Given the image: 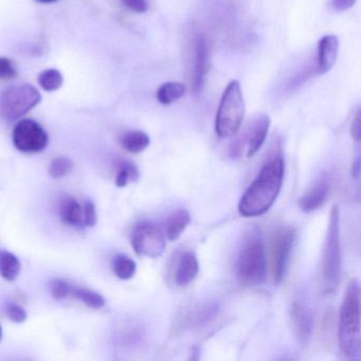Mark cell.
Masks as SVG:
<instances>
[{
  "label": "cell",
  "mask_w": 361,
  "mask_h": 361,
  "mask_svg": "<svg viewBox=\"0 0 361 361\" xmlns=\"http://www.w3.org/2000/svg\"><path fill=\"white\" fill-rule=\"evenodd\" d=\"M284 170V159L280 154L264 164L257 178L240 198L238 212L242 216H261L271 208L280 194Z\"/></svg>",
  "instance_id": "cell-1"
},
{
  "label": "cell",
  "mask_w": 361,
  "mask_h": 361,
  "mask_svg": "<svg viewBox=\"0 0 361 361\" xmlns=\"http://www.w3.org/2000/svg\"><path fill=\"white\" fill-rule=\"evenodd\" d=\"M338 340L346 358L353 360L360 357V287L355 279L348 283L340 307Z\"/></svg>",
  "instance_id": "cell-2"
},
{
  "label": "cell",
  "mask_w": 361,
  "mask_h": 361,
  "mask_svg": "<svg viewBox=\"0 0 361 361\" xmlns=\"http://www.w3.org/2000/svg\"><path fill=\"white\" fill-rule=\"evenodd\" d=\"M341 267L339 209L337 204H334L329 214L321 261V276L325 293H333L337 289L341 278Z\"/></svg>",
  "instance_id": "cell-3"
},
{
  "label": "cell",
  "mask_w": 361,
  "mask_h": 361,
  "mask_svg": "<svg viewBox=\"0 0 361 361\" xmlns=\"http://www.w3.org/2000/svg\"><path fill=\"white\" fill-rule=\"evenodd\" d=\"M238 276L246 286H257L265 281L267 259L259 232L251 231L243 243L238 257Z\"/></svg>",
  "instance_id": "cell-4"
},
{
  "label": "cell",
  "mask_w": 361,
  "mask_h": 361,
  "mask_svg": "<svg viewBox=\"0 0 361 361\" xmlns=\"http://www.w3.org/2000/svg\"><path fill=\"white\" fill-rule=\"evenodd\" d=\"M245 102L240 82L231 81L221 94L215 117V133L219 138L234 136L242 126Z\"/></svg>",
  "instance_id": "cell-5"
},
{
  "label": "cell",
  "mask_w": 361,
  "mask_h": 361,
  "mask_svg": "<svg viewBox=\"0 0 361 361\" xmlns=\"http://www.w3.org/2000/svg\"><path fill=\"white\" fill-rule=\"evenodd\" d=\"M41 100L39 90L31 84L12 86L0 96V117L16 121L37 107Z\"/></svg>",
  "instance_id": "cell-6"
},
{
  "label": "cell",
  "mask_w": 361,
  "mask_h": 361,
  "mask_svg": "<svg viewBox=\"0 0 361 361\" xmlns=\"http://www.w3.org/2000/svg\"><path fill=\"white\" fill-rule=\"evenodd\" d=\"M135 252L143 257L156 259L166 250V236L162 230L152 221H139L130 235Z\"/></svg>",
  "instance_id": "cell-7"
},
{
  "label": "cell",
  "mask_w": 361,
  "mask_h": 361,
  "mask_svg": "<svg viewBox=\"0 0 361 361\" xmlns=\"http://www.w3.org/2000/svg\"><path fill=\"white\" fill-rule=\"evenodd\" d=\"M295 238V231L291 227L280 228L274 234L270 245V267L276 284L284 280Z\"/></svg>",
  "instance_id": "cell-8"
},
{
  "label": "cell",
  "mask_w": 361,
  "mask_h": 361,
  "mask_svg": "<svg viewBox=\"0 0 361 361\" xmlns=\"http://www.w3.org/2000/svg\"><path fill=\"white\" fill-rule=\"evenodd\" d=\"M12 140L18 151L27 154L41 153L49 142L46 130L31 119H24L16 124Z\"/></svg>",
  "instance_id": "cell-9"
},
{
  "label": "cell",
  "mask_w": 361,
  "mask_h": 361,
  "mask_svg": "<svg viewBox=\"0 0 361 361\" xmlns=\"http://www.w3.org/2000/svg\"><path fill=\"white\" fill-rule=\"evenodd\" d=\"M289 318L295 339L301 345H306L312 338L314 329L312 312L304 304L295 301L289 310Z\"/></svg>",
  "instance_id": "cell-10"
},
{
  "label": "cell",
  "mask_w": 361,
  "mask_h": 361,
  "mask_svg": "<svg viewBox=\"0 0 361 361\" xmlns=\"http://www.w3.org/2000/svg\"><path fill=\"white\" fill-rule=\"evenodd\" d=\"M339 51V39L336 35H324L318 44V73L320 75L329 73L336 61Z\"/></svg>",
  "instance_id": "cell-11"
},
{
  "label": "cell",
  "mask_w": 361,
  "mask_h": 361,
  "mask_svg": "<svg viewBox=\"0 0 361 361\" xmlns=\"http://www.w3.org/2000/svg\"><path fill=\"white\" fill-rule=\"evenodd\" d=\"M269 128V116L262 114L255 120L247 135V157H253L261 149L267 138Z\"/></svg>",
  "instance_id": "cell-12"
},
{
  "label": "cell",
  "mask_w": 361,
  "mask_h": 361,
  "mask_svg": "<svg viewBox=\"0 0 361 361\" xmlns=\"http://www.w3.org/2000/svg\"><path fill=\"white\" fill-rule=\"evenodd\" d=\"M329 193V181L321 178L312 189L308 190L299 200L300 209L303 212L312 213L318 210L326 202Z\"/></svg>",
  "instance_id": "cell-13"
},
{
  "label": "cell",
  "mask_w": 361,
  "mask_h": 361,
  "mask_svg": "<svg viewBox=\"0 0 361 361\" xmlns=\"http://www.w3.org/2000/svg\"><path fill=\"white\" fill-rule=\"evenodd\" d=\"M209 49L204 37H197L194 51L193 85L194 90H202L208 73Z\"/></svg>",
  "instance_id": "cell-14"
},
{
  "label": "cell",
  "mask_w": 361,
  "mask_h": 361,
  "mask_svg": "<svg viewBox=\"0 0 361 361\" xmlns=\"http://www.w3.org/2000/svg\"><path fill=\"white\" fill-rule=\"evenodd\" d=\"M200 271L197 257L193 252H185L181 255L177 264L175 281L179 286H187L193 282Z\"/></svg>",
  "instance_id": "cell-15"
},
{
  "label": "cell",
  "mask_w": 361,
  "mask_h": 361,
  "mask_svg": "<svg viewBox=\"0 0 361 361\" xmlns=\"http://www.w3.org/2000/svg\"><path fill=\"white\" fill-rule=\"evenodd\" d=\"M60 217L71 227H80L84 224L83 210L75 198L67 196L61 202Z\"/></svg>",
  "instance_id": "cell-16"
},
{
  "label": "cell",
  "mask_w": 361,
  "mask_h": 361,
  "mask_svg": "<svg viewBox=\"0 0 361 361\" xmlns=\"http://www.w3.org/2000/svg\"><path fill=\"white\" fill-rule=\"evenodd\" d=\"M191 221L190 213L185 209L175 211L166 221V234L170 240H176L180 238Z\"/></svg>",
  "instance_id": "cell-17"
},
{
  "label": "cell",
  "mask_w": 361,
  "mask_h": 361,
  "mask_svg": "<svg viewBox=\"0 0 361 361\" xmlns=\"http://www.w3.org/2000/svg\"><path fill=\"white\" fill-rule=\"evenodd\" d=\"M22 264L13 253L0 250V276L8 282H13L20 276Z\"/></svg>",
  "instance_id": "cell-18"
},
{
  "label": "cell",
  "mask_w": 361,
  "mask_h": 361,
  "mask_svg": "<svg viewBox=\"0 0 361 361\" xmlns=\"http://www.w3.org/2000/svg\"><path fill=\"white\" fill-rule=\"evenodd\" d=\"M151 140L149 135L142 130H132L126 133L121 138V145L126 151L133 154H139L145 151L149 147Z\"/></svg>",
  "instance_id": "cell-19"
},
{
  "label": "cell",
  "mask_w": 361,
  "mask_h": 361,
  "mask_svg": "<svg viewBox=\"0 0 361 361\" xmlns=\"http://www.w3.org/2000/svg\"><path fill=\"white\" fill-rule=\"evenodd\" d=\"M185 94V86L178 82H168L162 84L156 92V99L162 105L172 104L183 98Z\"/></svg>",
  "instance_id": "cell-20"
},
{
  "label": "cell",
  "mask_w": 361,
  "mask_h": 361,
  "mask_svg": "<svg viewBox=\"0 0 361 361\" xmlns=\"http://www.w3.org/2000/svg\"><path fill=\"white\" fill-rule=\"evenodd\" d=\"M113 270L121 280H130L136 274L137 265L130 257L120 255L114 257Z\"/></svg>",
  "instance_id": "cell-21"
},
{
  "label": "cell",
  "mask_w": 361,
  "mask_h": 361,
  "mask_svg": "<svg viewBox=\"0 0 361 361\" xmlns=\"http://www.w3.org/2000/svg\"><path fill=\"white\" fill-rule=\"evenodd\" d=\"M63 81L64 78L58 69H47L42 71L37 77L39 86L46 92H51L60 90L62 87Z\"/></svg>",
  "instance_id": "cell-22"
},
{
  "label": "cell",
  "mask_w": 361,
  "mask_h": 361,
  "mask_svg": "<svg viewBox=\"0 0 361 361\" xmlns=\"http://www.w3.org/2000/svg\"><path fill=\"white\" fill-rule=\"evenodd\" d=\"M73 295L80 301L83 302L88 307L94 308V310H100V308L104 307L105 303H106L102 295L92 290V289H75V290H73Z\"/></svg>",
  "instance_id": "cell-23"
},
{
  "label": "cell",
  "mask_w": 361,
  "mask_h": 361,
  "mask_svg": "<svg viewBox=\"0 0 361 361\" xmlns=\"http://www.w3.org/2000/svg\"><path fill=\"white\" fill-rule=\"evenodd\" d=\"M139 178V171L135 164L130 161H124L120 164L119 170L116 175V185L124 188L130 181H137Z\"/></svg>",
  "instance_id": "cell-24"
},
{
  "label": "cell",
  "mask_w": 361,
  "mask_h": 361,
  "mask_svg": "<svg viewBox=\"0 0 361 361\" xmlns=\"http://www.w3.org/2000/svg\"><path fill=\"white\" fill-rule=\"evenodd\" d=\"M73 168V162L68 158H56L48 168V174L54 179L62 178L69 174Z\"/></svg>",
  "instance_id": "cell-25"
},
{
  "label": "cell",
  "mask_w": 361,
  "mask_h": 361,
  "mask_svg": "<svg viewBox=\"0 0 361 361\" xmlns=\"http://www.w3.org/2000/svg\"><path fill=\"white\" fill-rule=\"evenodd\" d=\"M18 77L16 65L10 59L0 56V80L8 81Z\"/></svg>",
  "instance_id": "cell-26"
},
{
  "label": "cell",
  "mask_w": 361,
  "mask_h": 361,
  "mask_svg": "<svg viewBox=\"0 0 361 361\" xmlns=\"http://www.w3.org/2000/svg\"><path fill=\"white\" fill-rule=\"evenodd\" d=\"M73 293L68 283L63 280H54L51 283V295L56 300H63Z\"/></svg>",
  "instance_id": "cell-27"
},
{
  "label": "cell",
  "mask_w": 361,
  "mask_h": 361,
  "mask_svg": "<svg viewBox=\"0 0 361 361\" xmlns=\"http://www.w3.org/2000/svg\"><path fill=\"white\" fill-rule=\"evenodd\" d=\"M7 316L14 323H23L27 320L26 310L18 304H12L7 308Z\"/></svg>",
  "instance_id": "cell-28"
},
{
  "label": "cell",
  "mask_w": 361,
  "mask_h": 361,
  "mask_svg": "<svg viewBox=\"0 0 361 361\" xmlns=\"http://www.w3.org/2000/svg\"><path fill=\"white\" fill-rule=\"evenodd\" d=\"M84 225L87 227H94L98 221V214H97L96 206L92 202H86L83 210Z\"/></svg>",
  "instance_id": "cell-29"
},
{
  "label": "cell",
  "mask_w": 361,
  "mask_h": 361,
  "mask_svg": "<svg viewBox=\"0 0 361 361\" xmlns=\"http://www.w3.org/2000/svg\"><path fill=\"white\" fill-rule=\"evenodd\" d=\"M123 5L135 13H145L149 9L147 0H122Z\"/></svg>",
  "instance_id": "cell-30"
},
{
  "label": "cell",
  "mask_w": 361,
  "mask_h": 361,
  "mask_svg": "<svg viewBox=\"0 0 361 361\" xmlns=\"http://www.w3.org/2000/svg\"><path fill=\"white\" fill-rule=\"evenodd\" d=\"M357 0H331V5L336 11H346L356 4Z\"/></svg>",
  "instance_id": "cell-31"
},
{
  "label": "cell",
  "mask_w": 361,
  "mask_h": 361,
  "mask_svg": "<svg viewBox=\"0 0 361 361\" xmlns=\"http://www.w3.org/2000/svg\"><path fill=\"white\" fill-rule=\"evenodd\" d=\"M350 134L356 142L360 141V111H357L356 117L353 120L352 128H350Z\"/></svg>",
  "instance_id": "cell-32"
},
{
  "label": "cell",
  "mask_w": 361,
  "mask_h": 361,
  "mask_svg": "<svg viewBox=\"0 0 361 361\" xmlns=\"http://www.w3.org/2000/svg\"><path fill=\"white\" fill-rule=\"evenodd\" d=\"M359 171H360V164H359V159L356 160L354 164H353V175L354 176H358Z\"/></svg>",
  "instance_id": "cell-33"
},
{
  "label": "cell",
  "mask_w": 361,
  "mask_h": 361,
  "mask_svg": "<svg viewBox=\"0 0 361 361\" xmlns=\"http://www.w3.org/2000/svg\"><path fill=\"white\" fill-rule=\"evenodd\" d=\"M35 1L39 4H52L56 3L58 0H35Z\"/></svg>",
  "instance_id": "cell-34"
},
{
  "label": "cell",
  "mask_w": 361,
  "mask_h": 361,
  "mask_svg": "<svg viewBox=\"0 0 361 361\" xmlns=\"http://www.w3.org/2000/svg\"><path fill=\"white\" fill-rule=\"evenodd\" d=\"M1 338H3V329L0 326V340H1Z\"/></svg>",
  "instance_id": "cell-35"
}]
</instances>
